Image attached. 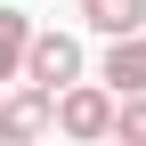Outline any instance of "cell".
I'll return each mask as SVG.
<instances>
[{
	"mask_svg": "<svg viewBox=\"0 0 146 146\" xmlns=\"http://www.w3.org/2000/svg\"><path fill=\"white\" fill-rule=\"evenodd\" d=\"M106 81H114V89H146V25H138V33H114V49H106Z\"/></svg>",
	"mask_w": 146,
	"mask_h": 146,
	"instance_id": "277c9868",
	"label": "cell"
},
{
	"mask_svg": "<svg viewBox=\"0 0 146 146\" xmlns=\"http://www.w3.org/2000/svg\"><path fill=\"white\" fill-rule=\"evenodd\" d=\"M81 25L106 33V41H114V33H138L146 25V0H81Z\"/></svg>",
	"mask_w": 146,
	"mask_h": 146,
	"instance_id": "5b68a950",
	"label": "cell"
},
{
	"mask_svg": "<svg viewBox=\"0 0 146 146\" xmlns=\"http://www.w3.org/2000/svg\"><path fill=\"white\" fill-rule=\"evenodd\" d=\"M16 81H41V89L81 81V41H73V33H33V41H25V65H16Z\"/></svg>",
	"mask_w": 146,
	"mask_h": 146,
	"instance_id": "7a4b0ae2",
	"label": "cell"
},
{
	"mask_svg": "<svg viewBox=\"0 0 146 146\" xmlns=\"http://www.w3.org/2000/svg\"><path fill=\"white\" fill-rule=\"evenodd\" d=\"M49 122H57L65 138H106V130H114V89H98V81L49 89Z\"/></svg>",
	"mask_w": 146,
	"mask_h": 146,
	"instance_id": "6da1fadb",
	"label": "cell"
},
{
	"mask_svg": "<svg viewBox=\"0 0 146 146\" xmlns=\"http://www.w3.org/2000/svg\"><path fill=\"white\" fill-rule=\"evenodd\" d=\"M41 130H49V89L41 81H16L8 98H0V138L25 146V138H41Z\"/></svg>",
	"mask_w": 146,
	"mask_h": 146,
	"instance_id": "3957f363",
	"label": "cell"
},
{
	"mask_svg": "<svg viewBox=\"0 0 146 146\" xmlns=\"http://www.w3.org/2000/svg\"><path fill=\"white\" fill-rule=\"evenodd\" d=\"M25 41H33V16H25V8H0V81H16Z\"/></svg>",
	"mask_w": 146,
	"mask_h": 146,
	"instance_id": "8992f818",
	"label": "cell"
}]
</instances>
